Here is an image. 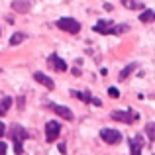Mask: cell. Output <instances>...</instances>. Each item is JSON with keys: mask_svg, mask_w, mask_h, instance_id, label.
<instances>
[{"mask_svg": "<svg viewBox=\"0 0 155 155\" xmlns=\"http://www.w3.org/2000/svg\"><path fill=\"white\" fill-rule=\"evenodd\" d=\"M8 136L12 137V141H14V149H16V155H22V145H24V140H28V136L30 134L26 132V128H22L20 124H12L10 128H8Z\"/></svg>", "mask_w": 155, "mask_h": 155, "instance_id": "cell-1", "label": "cell"}, {"mask_svg": "<svg viewBox=\"0 0 155 155\" xmlns=\"http://www.w3.org/2000/svg\"><path fill=\"white\" fill-rule=\"evenodd\" d=\"M110 118L116 122H124V124H134V122L140 120V114H136L134 110H114L112 114H110Z\"/></svg>", "mask_w": 155, "mask_h": 155, "instance_id": "cell-2", "label": "cell"}, {"mask_svg": "<svg viewBox=\"0 0 155 155\" xmlns=\"http://www.w3.org/2000/svg\"><path fill=\"white\" fill-rule=\"evenodd\" d=\"M57 28L67 31V34H79L81 31V24L75 18H59L57 20Z\"/></svg>", "mask_w": 155, "mask_h": 155, "instance_id": "cell-3", "label": "cell"}, {"mask_svg": "<svg viewBox=\"0 0 155 155\" xmlns=\"http://www.w3.org/2000/svg\"><path fill=\"white\" fill-rule=\"evenodd\" d=\"M100 137H102V141H106V143H110V145H116V143L122 141V134L118 132V130H112V128L100 130Z\"/></svg>", "mask_w": 155, "mask_h": 155, "instance_id": "cell-4", "label": "cell"}, {"mask_svg": "<svg viewBox=\"0 0 155 155\" xmlns=\"http://www.w3.org/2000/svg\"><path fill=\"white\" fill-rule=\"evenodd\" d=\"M59 132H61V126H59V122H55V120H51V122H47L45 124V140L49 141H57V137H59Z\"/></svg>", "mask_w": 155, "mask_h": 155, "instance_id": "cell-5", "label": "cell"}, {"mask_svg": "<svg viewBox=\"0 0 155 155\" xmlns=\"http://www.w3.org/2000/svg\"><path fill=\"white\" fill-rule=\"evenodd\" d=\"M49 108H51L59 118H65L67 122H73V120H75V114H73V110H69L67 106H61V104H49Z\"/></svg>", "mask_w": 155, "mask_h": 155, "instance_id": "cell-6", "label": "cell"}, {"mask_svg": "<svg viewBox=\"0 0 155 155\" xmlns=\"http://www.w3.org/2000/svg\"><path fill=\"white\" fill-rule=\"evenodd\" d=\"M114 28H116V24L114 22H110V20H98V22L94 24V31L96 34H114Z\"/></svg>", "mask_w": 155, "mask_h": 155, "instance_id": "cell-7", "label": "cell"}, {"mask_svg": "<svg viewBox=\"0 0 155 155\" xmlns=\"http://www.w3.org/2000/svg\"><path fill=\"white\" fill-rule=\"evenodd\" d=\"M47 63H49V67H51V69H55V71H59V73L67 71V63H65V61L61 59L59 55H55V53L47 57Z\"/></svg>", "mask_w": 155, "mask_h": 155, "instance_id": "cell-8", "label": "cell"}, {"mask_svg": "<svg viewBox=\"0 0 155 155\" xmlns=\"http://www.w3.org/2000/svg\"><path fill=\"white\" fill-rule=\"evenodd\" d=\"M141 147H143V137L141 136H136L130 140V149H132V155H141Z\"/></svg>", "mask_w": 155, "mask_h": 155, "instance_id": "cell-9", "label": "cell"}, {"mask_svg": "<svg viewBox=\"0 0 155 155\" xmlns=\"http://www.w3.org/2000/svg\"><path fill=\"white\" fill-rule=\"evenodd\" d=\"M30 8H31V2H30V0H14V2H12V10H14V12H20V14L30 12Z\"/></svg>", "mask_w": 155, "mask_h": 155, "instance_id": "cell-10", "label": "cell"}, {"mask_svg": "<svg viewBox=\"0 0 155 155\" xmlns=\"http://www.w3.org/2000/svg\"><path fill=\"white\" fill-rule=\"evenodd\" d=\"M34 79L38 81L39 84H43V87L45 88H49V91H53V88H55V83H53V79H49V77L47 75H43V73H34Z\"/></svg>", "mask_w": 155, "mask_h": 155, "instance_id": "cell-11", "label": "cell"}, {"mask_svg": "<svg viewBox=\"0 0 155 155\" xmlns=\"http://www.w3.org/2000/svg\"><path fill=\"white\" fill-rule=\"evenodd\" d=\"M136 69H137V63H130V65H126V67H124V69L120 71V75H118V79H120V81H126V79H128V77L132 75L134 71H136Z\"/></svg>", "mask_w": 155, "mask_h": 155, "instance_id": "cell-12", "label": "cell"}, {"mask_svg": "<svg viewBox=\"0 0 155 155\" xmlns=\"http://www.w3.org/2000/svg\"><path fill=\"white\" fill-rule=\"evenodd\" d=\"M122 6L128 8V10H141L143 8V2L141 0H120Z\"/></svg>", "mask_w": 155, "mask_h": 155, "instance_id": "cell-13", "label": "cell"}, {"mask_svg": "<svg viewBox=\"0 0 155 155\" xmlns=\"http://www.w3.org/2000/svg\"><path fill=\"white\" fill-rule=\"evenodd\" d=\"M155 20V12L153 10H143L140 14V22H143V24H147V22H153Z\"/></svg>", "mask_w": 155, "mask_h": 155, "instance_id": "cell-14", "label": "cell"}, {"mask_svg": "<svg viewBox=\"0 0 155 155\" xmlns=\"http://www.w3.org/2000/svg\"><path fill=\"white\" fill-rule=\"evenodd\" d=\"M10 106H12V98H10V96H6V98L0 100V116H4V114L8 112Z\"/></svg>", "mask_w": 155, "mask_h": 155, "instance_id": "cell-15", "label": "cell"}, {"mask_svg": "<svg viewBox=\"0 0 155 155\" xmlns=\"http://www.w3.org/2000/svg\"><path fill=\"white\" fill-rule=\"evenodd\" d=\"M71 96H75V98H81L83 102H91L92 96L88 94V92H79V91H71Z\"/></svg>", "mask_w": 155, "mask_h": 155, "instance_id": "cell-16", "label": "cell"}, {"mask_svg": "<svg viewBox=\"0 0 155 155\" xmlns=\"http://www.w3.org/2000/svg\"><path fill=\"white\" fill-rule=\"evenodd\" d=\"M24 39H26V34H22V31H20V34H14L10 38V45H18V43H22Z\"/></svg>", "mask_w": 155, "mask_h": 155, "instance_id": "cell-17", "label": "cell"}, {"mask_svg": "<svg viewBox=\"0 0 155 155\" xmlns=\"http://www.w3.org/2000/svg\"><path fill=\"white\" fill-rule=\"evenodd\" d=\"M145 134H147V137L149 140H155V122H149L147 126H145Z\"/></svg>", "mask_w": 155, "mask_h": 155, "instance_id": "cell-18", "label": "cell"}, {"mask_svg": "<svg viewBox=\"0 0 155 155\" xmlns=\"http://www.w3.org/2000/svg\"><path fill=\"white\" fill-rule=\"evenodd\" d=\"M128 30H130L128 24H116V28H114V34H116V35H122L124 31H128Z\"/></svg>", "mask_w": 155, "mask_h": 155, "instance_id": "cell-19", "label": "cell"}, {"mask_svg": "<svg viewBox=\"0 0 155 155\" xmlns=\"http://www.w3.org/2000/svg\"><path fill=\"white\" fill-rule=\"evenodd\" d=\"M108 94L112 96V98H118V96H120V92H118V88H110V91H108Z\"/></svg>", "mask_w": 155, "mask_h": 155, "instance_id": "cell-20", "label": "cell"}, {"mask_svg": "<svg viewBox=\"0 0 155 155\" xmlns=\"http://www.w3.org/2000/svg\"><path fill=\"white\" fill-rule=\"evenodd\" d=\"M6 149H8V145L4 141H0V155H6Z\"/></svg>", "mask_w": 155, "mask_h": 155, "instance_id": "cell-21", "label": "cell"}, {"mask_svg": "<svg viewBox=\"0 0 155 155\" xmlns=\"http://www.w3.org/2000/svg\"><path fill=\"white\" fill-rule=\"evenodd\" d=\"M91 102H92V104H94V106H102V102H100V100H98V98H92V100H91Z\"/></svg>", "mask_w": 155, "mask_h": 155, "instance_id": "cell-22", "label": "cell"}, {"mask_svg": "<svg viewBox=\"0 0 155 155\" xmlns=\"http://www.w3.org/2000/svg\"><path fill=\"white\" fill-rule=\"evenodd\" d=\"M4 132H6V128H4V124H2V122H0V137L4 136Z\"/></svg>", "mask_w": 155, "mask_h": 155, "instance_id": "cell-23", "label": "cell"}]
</instances>
